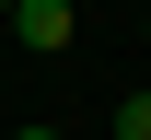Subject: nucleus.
<instances>
[{"label":"nucleus","mask_w":151,"mask_h":140,"mask_svg":"<svg viewBox=\"0 0 151 140\" xmlns=\"http://www.w3.org/2000/svg\"><path fill=\"white\" fill-rule=\"evenodd\" d=\"M0 23H12V0H0Z\"/></svg>","instance_id":"20e7f679"},{"label":"nucleus","mask_w":151,"mask_h":140,"mask_svg":"<svg viewBox=\"0 0 151 140\" xmlns=\"http://www.w3.org/2000/svg\"><path fill=\"white\" fill-rule=\"evenodd\" d=\"M23 140H58V128H23Z\"/></svg>","instance_id":"7ed1b4c3"},{"label":"nucleus","mask_w":151,"mask_h":140,"mask_svg":"<svg viewBox=\"0 0 151 140\" xmlns=\"http://www.w3.org/2000/svg\"><path fill=\"white\" fill-rule=\"evenodd\" d=\"M105 140H151V94H116V117H105Z\"/></svg>","instance_id":"f03ea898"},{"label":"nucleus","mask_w":151,"mask_h":140,"mask_svg":"<svg viewBox=\"0 0 151 140\" xmlns=\"http://www.w3.org/2000/svg\"><path fill=\"white\" fill-rule=\"evenodd\" d=\"M12 35L35 47V59H58V47L81 35V0H12Z\"/></svg>","instance_id":"f257e3e1"}]
</instances>
